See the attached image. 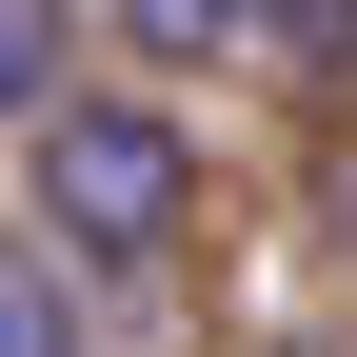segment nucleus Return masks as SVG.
Masks as SVG:
<instances>
[{
	"mask_svg": "<svg viewBox=\"0 0 357 357\" xmlns=\"http://www.w3.org/2000/svg\"><path fill=\"white\" fill-rule=\"evenodd\" d=\"M178 218H199V139L159 100H40V238L79 278H139Z\"/></svg>",
	"mask_w": 357,
	"mask_h": 357,
	"instance_id": "obj_1",
	"label": "nucleus"
},
{
	"mask_svg": "<svg viewBox=\"0 0 357 357\" xmlns=\"http://www.w3.org/2000/svg\"><path fill=\"white\" fill-rule=\"evenodd\" d=\"M60 40H79V0H0V119L60 100Z\"/></svg>",
	"mask_w": 357,
	"mask_h": 357,
	"instance_id": "obj_2",
	"label": "nucleus"
},
{
	"mask_svg": "<svg viewBox=\"0 0 357 357\" xmlns=\"http://www.w3.org/2000/svg\"><path fill=\"white\" fill-rule=\"evenodd\" d=\"M0 357H79V298H60V278H40V258H20V238H0Z\"/></svg>",
	"mask_w": 357,
	"mask_h": 357,
	"instance_id": "obj_3",
	"label": "nucleus"
},
{
	"mask_svg": "<svg viewBox=\"0 0 357 357\" xmlns=\"http://www.w3.org/2000/svg\"><path fill=\"white\" fill-rule=\"evenodd\" d=\"M119 40H159V60H199V40H238V0H100Z\"/></svg>",
	"mask_w": 357,
	"mask_h": 357,
	"instance_id": "obj_4",
	"label": "nucleus"
},
{
	"mask_svg": "<svg viewBox=\"0 0 357 357\" xmlns=\"http://www.w3.org/2000/svg\"><path fill=\"white\" fill-rule=\"evenodd\" d=\"M258 40H298V60H357V0H238Z\"/></svg>",
	"mask_w": 357,
	"mask_h": 357,
	"instance_id": "obj_5",
	"label": "nucleus"
}]
</instances>
